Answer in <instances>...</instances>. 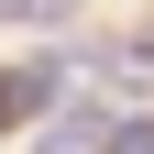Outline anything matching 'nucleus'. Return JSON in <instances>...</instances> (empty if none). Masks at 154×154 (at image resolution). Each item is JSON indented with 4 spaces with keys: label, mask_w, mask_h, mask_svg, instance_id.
<instances>
[{
    "label": "nucleus",
    "mask_w": 154,
    "mask_h": 154,
    "mask_svg": "<svg viewBox=\"0 0 154 154\" xmlns=\"http://www.w3.org/2000/svg\"><path fill=\"white\" fill-rule=\"evenodd\" d=\"M110 110H55V154H110Z\"/></svg>",
    "instance_id": "f03ea898"
},
{
    "label": "nucleus",
    "mask_w": 154,
    "mask_h": 154,
    "mask_svg": "<svg viewBox=\"0 0 154 154\" xmlns=\"http://www.w3.org/2000/svg\"><path fill=\"white\" fill-rule=\"evenodd\" d=\"M55 88H66V55L11 66V77H0V132H11V121H33V110H55Z\"/></svg>",
    "instance_id": "f257e3e1"
},
{
    "label": "nucleus",
    "mask_w": 154,
    "mask_h": 154,
    "mask_svg": "<svg viewBox=\"0 0 154 154\" xmlns=\"http://www.w3.org/2000/svg\"><path fill=\"white\" fill-rule=\"evenodd\" d=\"M77 0H0V22H66Z\"/></svg>",
    "instance_id": "7ed1b4c3"
},
{
    "label": "nucleus",
    "mask_w": 154,
    "mask_h": 154,
    "mask_svg": "<svg viewBox=\"0 0 154 154\" xmlns=\"http://www.w3.org/2000/svg\"><path fill=\"white\" fill-rule=\"evenodd\" d=\"M110 154H154V121H121V132H110Z\"/></svg>",
    "instance_id": "20e7f679"
}]
</instances>
